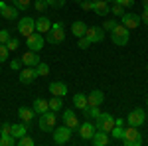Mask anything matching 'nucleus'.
I'll list each match as a JSON object with an SVG mask.
<instances>
[{
  "label": "nucleus",
  "mask_w": 148,
  "mask_h": 146,
  "mask_svg": "<svg viewBox=\"0 0 148 146\" xmlns=\"http://www.w3.org/2000/svg\"><path fill=\"white\" fill-rule=\"evenodd\" d=\"M111 40H113L114 45H126L130 40V30L126 26H123L121 22H116V26L111 30Z\"/></svg>",
  "instance_id": "1"
},
{
  "label": "nucleus",
  "mask_w": 148,
  "mask_h": 146,
  "mask_svg": "<svg viewBox=\"0 0 148 146\" xmlns=\"http://www.w3.org/2000/svg\"><path fill=\"white\" fill-rule=\"evenodd\" d=\"M121 142L125 146H142V134H140L138 126H126Z\"/></svg>",
  "instance_id": "2"
},
{
  "label": "nucleus",
  "mask_w": 148,
  "mask_h": 146,
  "mask_svg": "<svg viewBox=\"0 0 148 146\" xmlns=\"http://www.w3.org/2000/svg\"><path fill=\"white\" fill-rule=\"evenodd\" d=\"M65 42V30H63V24L61 22H53L49 32H47V44L59 45Z\"/></svg>",
  "instance_id": "3"
},
{
  "label": "nucleus",
  "mask_w": 148,
  "mask_h": 146,
  "mask_svg": "<svg viewBox=\"0 0 148 146\" xmlns=\"http://www.w3.org/2000/svg\"><path fill=\"white\" fill-rule=\"evenodd\" d=\"M114 126V117L111 112H101L97 119H95V128L103 130V132H111Z\"/></svg>",
  "instance_id": "4"
},
{
  "label": "nucleus",
  "mask_w": 148,
  "mask_h": 146,
  "mask_svg": "<svg viewBox=\"0 0 148 146\" xmlns=\"http://www.w3.org/2000/svg\"><path fill=\"white\" fill-rule=\"evenodd\" d=\"M16 30H18V34L24 36V38H28L30 34H34L36 32V20H32L30 16H24V18H18V24H16Z\"/></svg>",
  "instance_id": "5"
},
{
  "label": "nucleus",
  "mask_w": 148,
  "mask_h": 146,
  "mask_svg": "<svg viewBox=\"0 0 148 146\" xmlns=\"http://www.w3.org/2000/svg\"><path fill=\"white\" fill-rule=\"evenodd\" d=\"M56 112L53 111H46L44 114H40V121H38V124H40V128L44 130V132H51L53 128H56Z\"/></svg>",
  "instance_id": "6"
},
{
  "label": "nucleus",
  "mask_w": 148,
  "mask_h": 146,
  "mask_svg": "<svg viewBox=\"0 0 148 146\" xmlns=\"http://www.w3.org/2000/svg\"><path fill=\"white\" fill-rule=\"evenodd\" d=\"M51 134H53V142L56 144H67L69 140H71V134H73V130L69 128V126H57L51 130Z\"/></svg>",
  "instance_id": "7"
},
{
  "label": "nucleus",
  "mask_w": 148,
  "mask_h": 146,
  "mask_svg": "<svg viewBox=\"0 0 148 146\" xmlns=\"http://www.w3.org/2000/svg\"><path fill=\"white\" fill-rule=\"evenodd\" d=\"M18 14H20V10H18L16 6H10L8 2L0 0V16H2L4 20H8V22H18Z\"/></svg>",
  "instance_id": "8"
},
{
  "label": "nucleus",
  "mask_w": 148,
  "mask_h": 146,
  "mask_svg": "<svg viewBox=\"0 0 148 146\" xmlns=\"http://www.w3.org/2000/svg\"><path fill=\"white\" fill-rule=\"evenodd\" d=\"M44 44H46V40L42 38L40 32H34V34H30L26 38V45H28V49H32V51H42V49H44Z\"/></svg>",
  "instance_id": "9"
},
{
  "label": "nucleus",
  "mask_w": 148,
  "mask_h": 146,
  "mask_svg": "<svg viewBox=\"0 0 148 146\" xmlns=\"http://www.w3.org/2000/svg\"><path fill=\"white\" fill-rule=\"evenodd\" d=\"M146 121V114L142 109H134V111H130L126 114V124L128 126H142Z\"/></svg>",
  "instance_id": "10"
},
{
  "label": "nucleus",
  "mask_w": 148,
  "mask_h": 146,
  "mask_svg": "<svg viewBox=\"0 0 148 146\" xmlns=\"http://www.w3.org/2000/svg\"><path fill=\"white\" fill-rule=\"evenodd\" d=\"M85 38H87L91 44H101L103 40H105V30L99 28V26H87Z\"/></svg>",
  "instance_id": "11"
},
{
  "label": "nucleus",
  "mask_w": 148,
  "mask_h": 146,
  "mask_svg": "<svg viewBox=\"0 0 148 146\" xmlns=\"http://www.w3.org/2000/svg\"><path fill=\"white\" fill-rule=\"evenodd\" d=\"M121 24L126 26L128 30H134L140 26V16L138 14H132V12H125L123 16H121Z\"/></svg>",
  "instance_id": "12"
},
{
  "label": "nucleus",
  "mask_w": 148,
  "mask_h": 146,
  "mask_svg": "<svg viewBox=\"0 0 148 146\" xmlns=\"http://www.w3.org/2000/svg\"><path fill=\"white\" fill-rule=\"evenodd\" d=\"M63 124L69 126L71 130H77L79 128V119H77V114L71 111V109H65L63 111Z\"/></svg>",
  "instance_id": "13"
},
{
  "label": "nucleus",
  "mask_w": 148,
  "mask_h": 146,
  "mask_svg": "<svg viewBox=\"0 0 148 146\" xmlns=\"http://www.w3.org/2000/svg\"><path fill=\"white\" fill-rule=\"evenodd\" d=\"M103 101H105V93L99 89H93L87 95V107H101Z\"/></svg>",
  "instance_id": "14"
},
{
  "label": "nucleus",
  "mask_w": 148,
  "mask_h": 146,
  "mask_svg": "<svg viewBox=\"0 0 148 146\" xmlns=\"http://www.w3.org/2000/svg\"><path fill=\"white\" fill-rule=\"evenodd\" d=\"M36 77H38L36 67H26V65H24V69H20V75H18L20 83H24V85H30V83H32Z\"/></svg>",
  "instance_id": "15"
},
{
  "label": "nucleus",
  "mask_w": 148,
  "mask_h": 146,
  "mask_svg": "<svg viewBox=\"0 0 148 146\" xmlns=\"http://www.w3.org/2000/svg\"><path fill=\"white\" fill-rule=\"evenodd\" d=\"M77 130H79V136H81V140H91V138H93V134H95V130H97V128H95V124H93V123H89V121H87V123L79 124V128H77Z\"/></svg>",
  "instance_id": "16"
},
{
  "label": "nucleus",
  "mask_w": 148,
  "mask_h": 146,
  "mask_svg": "<svg viewBox=\"0 0 148 146\" xmlns=\"http://www.w3.org/2000/svg\"><path fill=\"white\" fill-rule=\"evenodd\" d=\"M22 63L26 67H36L38 63H40V56H38V51H32V49H28L26 53H22Z\"/></svg>",
  "instance_id": "17"
},
{
  "label": "nucleus",
  "mask_w": 148,
  "mask_h": 146,
  "mask_svg": "<svg viewBox=\"0 0 148 146\" xmlns=\"http://www.w3.org/2000/svg\"><path fill=\"white\" fill-rule=\"evenodd\" d=\"M91 142L95 146H107L111 142V138H109V132H103V130H95V134H93Z\"/></svg>",
  "instance_id": "18"
},
{
  "label": "nucleus",
  "mask_w": 148,
  "mask_h": 146,
  "mask_svg": "<svg viewBox=\"0 0 148 146\" xmlns=\"http://www.w3.org/2000/svg\"><path fill=\"white\" fill-rule=\"evenodd\" d=\"M93 10L97 16H107L111 12V4L105 2V0H97V2H93Z\"/></svg>",
  "instance_id": "19"
},
{
  "label": "nucleus",
  "mask_w": 148,
  "mask_h": 146,
  "mask_svg": "<svg viewBox=\"0 0 148 146\" xmlns=\"http://www.w3.org/2000/svg\"><path fill=\"white\" fill-rule=\"evenodd\" d=\"M49 93L56 95V97H65V95H67V85L61 83V81H56V83L49 85Z\"/></svg>",
  "instance_id": "20"
},
{
  "label": "nucleus",
  "mask_w": 148,
  "mask_h": 146,
  "mask_svg": "<svg viewBox=\"0 0 148 146\" xmlns=\"http://www.w3.org/2000/svg\"><path fill=\"white\" fill-rule=\"evenodd\" d=\"M34 109H30V107H20L18 109V117H20V121L26 124H30L32 121H34Z\"/></svg>",
  "instance_id": "21"
},
{
  "label": "nucleus",
  "mask_w": 148,
  "mask_h": 146,
  "mask_svg": "<svg viewBox=\"0 0 148 146\" xmlns=\"http://www.w3.org/2000/svg\"><path fill=\"white\" fill-rule=\"evenodd\" d=\"M49 28H51L49 18H46V16H40V18L36 20V32H40V34H47V32H49Z\"/></svg>",
  "instance_id": "22"
},
{
  "label": "nucleus",
  "mask_w": 148,
  "mask_h": 146,
  "mask_svg": "<svg viewBox=\"0 0 148 146\" xmlns=\"http://www.w3.org/2000/svg\"><path fill=\"white\" fill-rule=\"evenodd\" d=\"M10 134L18 140V138H22L24 134H28V124L26 123H16V124H12V130H10Z\"/></svg>",
  "instance_id": "23"
},
{
  "label": "nucleus",
  "mask_w": 148,
  "mask_h": 146,
  "mask_svg": "<svg viewBox=\"0 0 148 146\" xmlns=\"http://www.w3.org/2000/svg\"><path fill=\"white\" fill-rule=\"evenodd\" d=\"M32 109H34V112L36 114H44L46 111H49V105H47V99H36L34 101V105H32Z\"/></svg>",
  "instance_id": "24"
},
{
  "label": "nucleus",
  "mask_w": 148,
  "mask_h": 146,
  "mask_svg": "<svg viewBox=\"0 0 148 146\" xmlns=\"http://www.w3.org/2000/svg\"><path fill=\"white\" fill-rule=\"evenodd\" d=\"M73 107L79 109V111L87 109V95H85V93H77V95H73Z\"/></svg>",
  "instance_id": "25"
},
{
  "label": "nucleus",
  "mask_w": 148,
  "mask_h": 146,
  "mask_svg": "<svg viewBox=\"0 0 148 146\" xmlns=\"http://www.w3.org/2000/svg\"><path fill=\"white\" fill-rule=\"evenodd\" d=\"M71 32H73V36H75V38H81V36H85V32H87V24L81 22V20L73 22V26H71Z\"/></svg>",
  "instance_id": "26"
},
{
  "label": "nucleus",
  "mask_w": 148,
  "mask_h": 146,
  "mask_svg": "<svg viewBox=\"0 0 148 146\" xmlns=\"http://www.w3.org/2000/svg\"><path fill=\"white\" fill-rule=\"evenodd\" d=\"M63 97H56V95H51V99L47 101V105H49V111H53V112H57V111H61L63 109Z\"/></svg>",
  "instance_id": "27"
},
{
  "label": "nucleus",
  "mask_w": 148,
  "mask_h": 146,
  "mask_svg": "<svg viewBox=\"0 0 148 146\" xmlns=\"http://www.w3.org/2000/svg\"><path fill=\"white\" fill-rule=\"evenodd\" d=\"M36 73H38V77H47V75H49V65L40 61V63L36 65Z\"/></svg>",
  "instance_id": "28"
},
{
  "label": "nucleus",
  "mask_w": 148,
  "mask_h": 146,
  "mask_svg": "<svg viewBox=\"0 0 148 146\" xmlns=\"http://www.w3.org/2000/svg\"><path fill=\"white\" fill-rule=\"evenodd\" d=\"M83 114H85L87 119H97V117L101 114V109H99V107H87V109H83Z\"/></svg>",
  "instance_id": "29"
},
{
  "label": "nucleus",
  "mask_w": 148,
  "mask_h": 146,
  "mask_svg": "<svg viewBox=\"0 0 148 146\" xmlns=\"http://www.w3.org/2000/svg\"><path fill=\"white\" fill-rule=\"evenodd\" d=\"M12 6H16L20 12H24L32 6V0H12Z\"/></svg>",
  "instance_id": "30"
},
{
  "label": "nucleus",
  "mask_w": 148,
  "mask_h": 146,
  "mask_svg": "<svg viewBox=\"0 0 148 146\" xmlns=\"http://www.w3.org/2000/svg\"><path fill=\"white\" fill-rule=\"evenodd\" d=\"M111 4H113V6H111V14H113L114 18H121V16H123V14H125V8H123V6H121V4H116V2H111Z\"/></svg>",
  "instance_id": "31"
},
{
  "label": "nucleus",
  "mask_w": 148,
  "mask_h": 146,
  "mask_svg": "<svg viewBox=\"0 0 148 146\" xmlns=\"http://www.w3.org/2000/svg\"><path fill=\"white\" fill-rule=\"evenodd\" d=\"M0 146H16V138H14L12 134L0 136Z\"/></svg>",
  "instance_id": "32"
},
{
  "label": "nucleus",
  "mask_w": 148,
  "mask_h": 146,
  "mask_svg": "<svg viewBox=\"0 0 148 146\" xmlns=\"http://www.w3.org/2000/svg\"><path fill=\"white\" fill-rule=\"evenodd\" d=\"M16 144H18V146H34V138H32V136H28V134H24L22 138H18V140H16Z\"/></svg>",
  "instance_id": "33"
},
{
  "label": "nucleus",
  "mask_w": 148,
  "mask_h": 146,
  "mask_svg": "<svg viewBox=\"0 0 148 146\" xmlns=\"http://www.w3.org/2000/svg\"><path fill=\"white\" fill-rule=\"evenodd\" d=\"M123 134H125V126H119V124H114V126H113V130H111V136H113V138H119V140H121V138H123Z\"/></svg>",
  "instance_id": "34"
},
{
  "label": "nucleus",
  "mask_w": 148,
  "mask_h": 146,
  "mask_svg": "<svg viewBox=\"0 0 148 146\" xmlns=\"http://www.w3.org/2000/svg\"><path fill=\"white\" fill-rule=\"evenodd\" d=\"M10 56V49L6 47V44H0V63H4Z\"/></svg>",
  "instance_id": "35"
},
{
  "label": "nucleus",
  "mask_w": 148,
  "mask_h": 146,
  "mask_svg": "<svg viewBox=\"0 0 148 146\" xmlns=\"http://www.w3.org/2000/svg\"><path fill=\"white\" fill-rule=\"evenodd\" d=\"M6 47H8L10 51H16V49L20 47V42H18V38H10V40L6 42Z\"/></svg>",
  "instance_id": "36"
},
{
  "label": "nucleus",
  "mask_w": 148,
  "mask_h": 146,
  "mask_svg": "<svg viewBox=\"0 0 148 146\" xmlns=\"http://www.w3.org/2000/svg\"><path fill=\"white\" fill-rule=\"evenodd\" d=\"M77 45H79V49H89L91 42H89L85 36H81V38H77Z\"/></svg>",
  "instance_id": "37"
},
{
  "label": "nucleus",
  "mask_w": 148,
  "mask_h": 146,
  "mask_svg": "<svg viewBox=\"0 0 148 146\" xmlns=\"http://www.w3.org/2000/svg\"><path fill=\"white\" fill-rule=\"evenodd\" d=\"M46 2H47V6H51V8H63L67 0H46Z\"/></svg>",
  "instance_id": "38"
},
{
  "label": "nucleus",
  "mask_w": 148,
  "mask_h": 146,
  "mask_svg": "<svg viewBox=\"0 0 148 146\" xmlns=\"http://www.w3.org/2000/svg\"><path fill=\"white\" fill-rule=\"evenodd\" d=\"M34 8L38 12H44L47 8V2H46V0H36V2H34Z\"/></svg>",
  "instance_id": "39"
},
{
  "label": "nucleus",
  "mask_w": 148,
  "mask_h": 146,
  "mask_svg": "<svg viewBox=\"0 0 148 146\" xmlns=\"http://www.w3.org/2000/svg\"><path fill=\"white\" fill-rule=\"evenodd\" d=\"M114 26H116V20L111 18V20H107V22H103V30H107V32H111Z\"/></svg>",
  "instance_id": "40"
},
{
  "label": "nucleus",
  "mask_w": 148,
  "mask_h": 146,
  "mask_svg": "<svg viewBox=\"0 0 148 146\" xmlns=\"http://www.w3.org/2000/svg\"><path fill=\"white\" fill-rule=\"evenodd\" d=\"M10 67L14 69V71H20V69L24 67V63H22V59H12L10 61Z\"/></svg>",
  "instance_id": "41"
},
{
  "label": "nucleus",
  "mask_w": 148,
  "mask_h": 146,
  "mask_svg": "<svg viewBox=\"0 0 148 146\" xmlns=\"http://www.w3.org/2000/svg\"><path fill=\"white\" fill-rule=\"evenodd\" d=\"M10 130H12V124H10V123H2V128H0V136L10 134Z\"/></svg>",
  "instance_id": "42"
},
{
  "label": "nucleus",
  "mask_w": 148,
  "mask_h": 146,
  "mask_svg": "<svg viewBox=\"0 0 148 146\" xmlns=\"http://www.w3.org/2000/svg\"><path fill=\"white\" fill-rule=\"evenodd\" d=\"M10 40V32L8 30H0V44H6Z\"/></svg>",
  "instance_id": "43"
},
{
  "label": "nucleus",
  "mask_w": 148,
  "mask_h": 146,
  "mask_svg": "<svg viewBox=\"0 0 148 146\" xmlns=\"http://www.w3.org/2000/svg\"><path fill=\"white\" fill-rule=\"evenodd\" d=\"M114 2H116V4H121V6H123V8H130V6H134V0H114Z\"/></svg>",
  "instance_id": "44"
},
{
  "label": "nucleus",
  "mask_w": 148,
  "mask_h": 146,
  "mask_svg": "<svg viewBox=\"0 0 148 146\" xmlns=\"http://www.w3.org/2000/svg\"><path fill=\"white\" fill-rule=\"evenodd\" d=\"M79 6H81V8H83L85 12L93 10V2H91V0H83V2H79Z\"/></svg>",
  "instance_id": "45"
},
{
  "label": "nucleus",
  "mask_w": 148,
  "mask_h": 146,
  "mask_svg": "<svg viewBox=\"0 0 148 146\" xmlns=\"http://www.w3.org/2000/svg\"><path fill=\"white\" fill-rule=\"evenodd\" d=\"M140 22H144L148 26V10H142V16H140Z\"/></svg>",
  "instance_id": "46"
},
{
  "label": "nucleus",
  "mask_w": 148,
  "mask_h": 146,
  "mask_svg": "<svg viewBox=\"0 0 148 146\" xmlns=\"http://www.w3.org/2000/svg\"><path fill=\"white\" fill-rule=\"evenodd\" d=\"M114 124H119V126H125V119H114Z\"/></svg>",
  "instance_id": "47"
},
{
  "label": "nucleus",
  "mask_w": 148,
  "mask_h": 146,
  "mask_svg": "<svg viewBox=\"0 0 148 146\" xmlns=\"http://www.w3.org/2000/svg\"><path fill=\"white\" fill-rule=\"evenodd\" d=\"M142 6H144V10H148V0H142Z\"/></svg>",
  "instance_id": "48"
},
{
  "label": "nucleus",
  "mask_w": 148,
  "mask_h": 146,
  "mask_svg": "<svg viewBox=\"0 0 148 146\" xmlns=\"http://www.w3.org/2000/svg\"><path fill=\"white\" fill-rule=\"evenodd\" d=\"M105 2H109V4H111V2H114V0H105Z\"/></svg>",
  "instance_id": "49"
},
{
  "label": "nucleus",
  "mask_w": 148,
  "mask_h": 146,
  "mask_svg": "<svg viewBox=\"0 0 148 146\" xmlns=\"http://www.w3.org/2000/svg\"><path fill=\"white\" fill-rule=\"evenodd\" d=\"M75 2H77V4H79V2H83V0H75Z\"/></svg>",
  "instance_id": "50"
},
{
  "label": "nucleus",
  "mask_w": 148,
  "mask_h": 146,
  "mask_svg": "<svg viewBox=\"0 0 148 146\" xmlns=\"http://www.w3.org/2000/svg\"><path fill=\"white\" fill-rule=\"evenodd\" d=\"M91 2H97V0H91Z\"/></svg>",
  "instance_id": "51"
},
{
  "label": "nucleus",
  "mask_w": 148,
  "mask_h": 146,
  "mask_svg": "<svg viewBox=\"0 0 148 146\" xmlns=\"http://www.w3.org/2000/svg\"><path fill=\"white\" fill-rule=\"evenodd\" d=\"M146 71H148V65H146Z\"/></svg>",
  "instance_id": "52"
},
{
  "label": "nucleus",
  "mask_w": 148,
  "mask_h": 146,
  "mask_svg": "<svg viewBox=\"0 0 148 146\" xmlns=\"http://www.w3.org/2000/svg\"><path fill=\"white\" fill-rule=\"evenodd\" d=\"M146 105H148V99H146Z\"/></svg>",
  "instance_id": "53"
},
{
  "label": "nucleus",
  "mask_w": 148,
  "mask_h": 146,
  "mask_svg": "<svg viewBox=\"0 0 148 146\" xmlns=\"http://www.w3.org/2000/svg\"><path fill=\"white\" fill-rule=\"evenodd\" d=\"M0 65H2V63H0ZM0 71H2V69H0Z\"/></svg>",
  "instance_id": "54"
},
{
  "label": "nucleus",
  "mask_w": 148,
  "mask_h": 146,
  "mask_svg": "<svg viewBox=\"0 0 148 146\" xmlns=\"http://www.w3.org/2000/svg\"><path fill=\"white\" fill-rule=\"evenodd\" d=\"M4 2H8V0H4Z\"/></svg>",
  "instance_id": "55"
}]
</instances>
